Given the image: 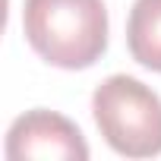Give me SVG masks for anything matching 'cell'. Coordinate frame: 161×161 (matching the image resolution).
<instances>
[{"instance_id": "1", "label": "cell", "mask_w": 161, "mask_h": 161, "mask_svg": "<svg viewBox=\"0 0 161 161\" xmlns=\"http://www.w3.org/2000/svg\"><path fill=\"white\" fill-rule=\"evenodd\" d=\"M22 32L51 66L89 69L108 51V10L104 0H25Z\"/></svg>"}, {"instance_id": "2", "label": "cell", "mask_w": 161, "mask_h": 161, "mask_svg": "<svg viewBox=\"0 0 161 161\" xmlns=\"http://www.w3.org/2000/svg\"><path fill=\"white\" fill-rule=\"evenodd\" d=\"M92 117L104 142L123 158L161 155V98L136 76L114 73L92 95Z\"/></svg>"}, {"instance_id": "3", "label": "cell", "mask_w": 161, "mask_h": 161, "mask_svg": "<svg viewBox=\"0 0 161 161\" xmlns=\"http://www.w3.org/2000/svg\"><path fill=\"white\" fill-rule=\"evenodd\" d=\"M7 158L10 161H86L89 142L69 117L35 108L19 114L7 130Z\"/></svg>"}, {"instance_id": "4", "label": "cell", "mask_w": 161, "mask_h": 161, "mask_svg": "<svg viewBox=\"0 0 161 161\" xmlns=\"http://www.w3.org/2000/svg\"><path fill=\"white\" fill-rule=\"evenodd\" d=\"M126 47L136 63L161 73V0H136L126 19Z\"/></svg>"}]
</instances>
